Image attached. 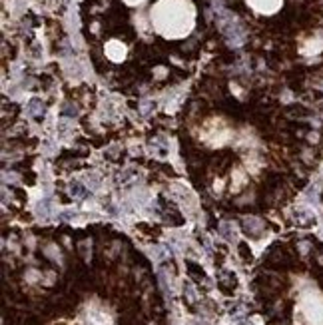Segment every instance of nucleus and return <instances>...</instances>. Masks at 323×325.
I'll return each instance as SVG.
<instances>
[{
    "label": "nucleus",
    "mask_w": 323,
    "mask_h": 325,
    "mask_svg": "<svg viewBox=\"0 0 323 325\" xmlns=\"http://www.w3.org/2000/svg\"><path fill=\"white\" fill-rule=\"evenodd\" d=\"M42 112H44V104H42V100L32 98V100L28 102V106H26V114H28V116H40Z\"/></svg>",
    "instance_id": "obj_2"
},
{
    "label": "nucleus",
    "mask_w": 323,
    "mask_h": 325,
    "mask_svg": "<svg viewBox=\"0 0 323 325\" xmlns=\"http://www.w3.org/2000/svg\"><path fill=\"white\" fill-rule=\"evenodd\" d=\"M204 325H206V323H204Z\"/></svg>",
    "instance_id": "obj_7"
},
{
    "label": "nucleus",
    "mask_w": 323,
    "mask_h": 325,
    "mask_svg": "<svg viewBox=\"0 0 323 325\" xmlns=\"http://www.w3.org/2000/svg\"><path fill=\"white\" fill-rule=\"evenodd\" d=\"M150 108H152V104H150V102H142V114H144V116H146V114H148V112H150Z\"/></svg>",
    "instance_id": "obj_6"
},
{
    "label": "nucleus",
    "mask_w": 323,
    "mask_h": 325,
    "mask_svg": "<svg viewBox=\"0 0 323 325\" xmlns=\"http://www.w3.org/2000/svg\"><path fill=\"white\" fill-rule=\"evenodd\" d=\"M50 200H44L42 204H38V214H42V216H48V212H50Z\"/></svg>",
    "instance_id": "obj_4"
},
{
    "label": "nucleus",
    "mask_w": 323,
    "mask_h": 325,
    "mask_svg": "<svg viewBox=\"0 0 323 325\" xmlns=\"http://www.w3.org/2000/svg\"><path fill=\"white\" fill-rule=\"evenodd\" d=\"M70 194H72L74 198H86L88 190H86L80 182H72V184H70Z\"/></svg>",
    "instance_id": "obj_3"
},
{
    "label": "nucleus",
    "mask_w": 323,
    "mask_h": 325,
    "mask_svg": "<svg viewBox=\"0 0 323 325\" xmlns=\"http://www.w3.org/2000/svg\"><path fill=\"white\" fill-rule=\"evenodd\" d=\"M78 114V110L74 108L72 104H64V108H62V116H70V118H74Z\"/></svg>",
    "instance_id": "obj_5"
},
{
    "label": "nucleus",
    "mask_w": 323,
    "mask_h": 325,
    "mask_svg": "<svg viewBox=\"0 0 323 325\" xmlns=\"http://www.w3.org/2000/svg\"><path fill=\"white\" fill-rule=\"evenodd\" d=\"M244 227L250 235H258L262 229H264V223L258 219V217H246L244 219Z\"/></svg>",
    "instance_id": "obj_1"
}]
</instances>
